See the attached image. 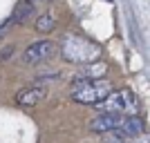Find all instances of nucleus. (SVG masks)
<instances>
[{
  "mask_svg": "<svg viewBox=\"0 0 150 143\" xmlns=\"http://www.w3.org/2000/svg\"><path fill=\"white\" fill-rule=\"evenodd\" d=\"M61 56H63V61H67V63L88 65V63H94L101 56V47L83 36L69 34V36L63 38V43H61Z\"/></svg>",
  "mask_w": 150,
  "mask_h": 143,
  "instance_id": "obj_1",
  "label": "nucleus"
},
{
  "mask_svg": "<svg viewBox=\"0 0 150 143\" xmlns=\"http://www.w3.org/2000/svg\"><path fill=\"white\" fill-rule=\"evenodd\" d=\"M112 92V83L108 78H83L72 85V101L81 105H96Z\"/></svg>",
  "mask_w": 150,
  "mask_h": 143,
  "instance_id": "obj_2",
  "label": "nucleus"
},
{
  "mask_svg": "<svg viewBox=\"0 0 150 143\" xmlns=\"http://www.w3.org/2000/svg\"><path fill=\"white\" fill-rule=\"evenodd\" d=\"M96 110L121 114V116H132V114H139L141 103H139V96L132 89H112L101 103H96Z\"/></svg>",
  "mask_w": 150,
  "mask_h": 143,
  "instance_id": "obj_3",
  "label": "nucleus"
},
{
  "mask_svg": "<svg viewBox=\"0 0 150 143\" xmlns=\"http://www.w3.org/2000/svg\"><path fill=\"white\" fill-rule=\"evenodd\" d=\"M54 51H56V45L52 43V40H38V43H31L29 47L23 51L20 58H23L25 65H38V63L52 58Z\"/></svg>",
  "mask_w": 150,
  "mask_h": 143,
  "instance_id": "obj_4",
  "label": "nucleus"
},
{
  "mask_svg": "<svg viewBox=\"0 0 150 143\" xmlns=\"http://www.w3.org/2000/svg\"><path fill=\"white\" fill-rule=\"evenodd\" d=\"M45 96H47V83L36 81L34 85L23 87V89L16 94V101H18V105H23V107H34L36 103H40Z\"/></svg>",
  "mask_w": 150,
  "mask_h": 143,
  "instance_id": "obj_5",
  "label": "nucleus"
},
{
  "mask_svg": "<svg viewBox=\"0 0 150 143\" xmlns=\"http://www.w3.org/2000/svg\"><path fill=\"white\" fill-rule=\"evenodd\" d=\"M123 123V116L121 114H112V112H101L99 116H94L88 123L90 132H96V134H108V132H117Z\"/></svg>",
  "mask_w": 150,
  "mask_h": 143,
  "instance_id": "obj_6",
  "label": "nucleus"
},
{
  "mask_svg": "<svg viewBox=\"0 0 150 143\" xmlns=\"http://www.w3.org/2000/svg\"><path fill=\"white\" fill-rule=\"evenodd\" d=\"M146 132V121L139 114H132V116H123V123H121V128L117 130V134L119 137H139V134H144Z\"/></svg>",
  "mask_w": 150,
  "mask_h": 143,
  "instance_id": "obj_7",
  "label": "nucleus"
},
{
  "mask_svg": "<svg viewBox=\"0 0 150 143\" xmlns=\"http://www.w3.org/2000/svg\"><path fill=\"white\" fill-rule=\"evenodd\" d=\"M56 27V18H54V13H43V16H38L36 18V31L38 34H50L52 29Z\"/></svg>",
  "mask_w": 150,
  "mask_h": 143,
  "instance_id": "obj_8",
  "label": "nucleus"
},
{
  "mask_svg": "<svg viewBox=\"0 0 150 143\" xmlns=\"http://www.w3.org/2000/svg\"><path fill=\"white\" fill-rule=\"evenodd\" d=\"M31 5H38V2H50V0H29Z\"/></svg>",
  "mask_w": 150,
  "mask_h": 143,
  "instance_id": "obj_9",
  "label": "nucleus"
},
{
  "mask_svg": "<svg viewBox=\"0 0 150 143\" xmlns=\"http://www.w3.org/2000/svg\"><path fill=\"white\" fill-rule=\"evenodd\" d=\"M5 29H7V23H5L2 27H0V38H2V34H5Z\"/></svg>",
  "mask_w": 150,
  "mask_h": 143,
  "instance_id": "obj_10",
  "label": "nucleus"
}]
</instances>
